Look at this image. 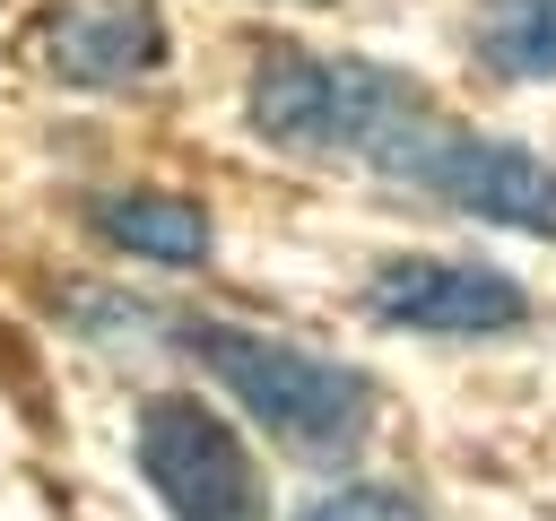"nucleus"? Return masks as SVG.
Segmentation results:
<instances>
[{
	"mask_svg": "<svg viewBox=\"0 0 556 521\" xmlns=\"http://www.w3.org/2000/svg\"><path fill=\"white\" fill-rule=\"evenodd\" d=\"M243 113L269 148L304 156V165H356V174H382L391 182V156L408 148V130L434 113L417 78L382 69V61H356V52H304V43H278L252 87H243Z\"/></svg>",
	"mask_w": 556,
	"mask_h": 521,
	"instance_id": "1",
	"label": "nucleus"
},
{
	"mask_svg": "<svg viewBox=\"0 0 556 521\" xmlns=\"http://www.w3.org/2000/svg\"><path fill=\"white\" fill-rule=\"evenodd\" d=\"M182 347L226 382V399H243V417L313 460V469H339L356 460V443L374 434V382L339 356H313L278 330H243V321H182Z\"/></svg>",
	"mask_w": 556,
	"mask_h": 521,
	"instance_id": "2",
	"label": "nucleus"
},
{
	"mask_svg": "<svg viewBox=\"0 0 556 521\" xmlns=\"http://www.w3.org/2000/svg\"><path fill=\"white\" fill-rule=\"evenodd\" d=\"M391 182L400 191H434L443 208L513 226V234H556V165L513 148V139H478V130H460L443 113H426L408 130V148L391 156Z\"/></svg>",
	"mask_w": 556,
	"mask_h": 521,
	"instance_id": "3",
	"label": "nucleus"
},
{
	"mask_svg": "<svg viewBox=\"0 0 556 521\" xmlns=\"http://www.w3.org/2000/svg\"><path fill=\"white\" fill-rule=\"evenodd\" d=\"M139 478L174 521H269V486L208 399L156 391L139 408Z\"/></svg>",
	"mask_w": 556,
	"mask_h": 521,
	"instance_id": "4",
	"label": "nucleus"
},
{
	"mask_svg": "<svg viewBox=\"0 0 556 521\" xmlns=\"http://www.w3.org/2000/svg\"><path fill=\"white\" fill-rule=\"evenodd\" d=\"M365 313L382 330H417V339H504L530 321V287L486 269V260L400 252L365 278Z\"/></svg>",
	"mask_w": 556,
	"mask_h": 521,
	"instance_id": "5",
	"label": "nucleus"
},
{
	"mask_svg": "<svg viewBox=\"0 0 556 521\" xmlns=\"http://www.w3.org/2000/svg\"><path fill=\"white\" fill-rule=\"evenodd\" d=\"M43 61L70 87H130L165 61V26L139 0H87V9H61L43 26Z\"/></svg>",
	"mask_w": 556,
	"mask_h": 521,
	"instance_id": "6",
	"label": "nucleus"
},
{
	"mask_svg": "<svg viewBox=\"0 0 556 521\" xmlns=\"http://www.w3.org/2000/svg\"><path fill=\"white\" fill-rule=\"evenodd\" d=\"M96 234L122 243L130 260H156V269H200L208 260V208L182 200V191H104Z\"/></svg>",
	"mask_w": 556,
	"mask_h": 521,
	"instance_id": "7",
	"label": "nucleus"
},
{
	"mask_svg": "<svg viewBox=\"0 0 556 521\" xmlns=\"http://www.w3.org/2000/svg\"><path fill=\"white\" fill-rule=\"evenodd\" d=\"M478 61L495 78H556V0H486Z\"/></svg>",
	"mask_w": 556,
	"mask_h": 521,
	"instance_id": "8",
	"label": "nucleus"
},
{
	"mask_svg": "<svg viewBox=\"0 0 556 521\" xmlns=\"http://www.w3.org/2000/svg\"><path fill=\"white\" fill-rule=\"evenodd\" d=\"M295 521H426L400 486H330V495H313Z\"/></svg>",
	"mask_w": 556,
	"mask_h": 521,
	"instance_id": "9",
	"label": "nucleus"
}]
</instances>
